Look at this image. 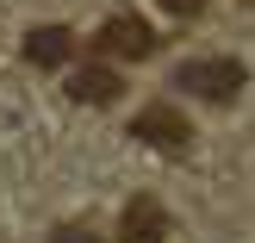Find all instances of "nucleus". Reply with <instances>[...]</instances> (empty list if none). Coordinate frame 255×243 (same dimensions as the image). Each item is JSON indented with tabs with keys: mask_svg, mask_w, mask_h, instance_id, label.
I'll return each mask as SVG.
<instances>
[{
	"mask_svg": "<svg viewBox=\"0 0 255 243\" xmlns=\"http://www.w3.org/2000/svg\"><path fill=\"white\" fill-rule=\"evenodd\" d=\"M100 56H125V62H137V56H149L156 50V31H149L143 19H131V12H119V19H106L100 25Z\"/></svg>",
	"mask_w": 255,
	"mask_h": 243,
	"instance_id": "obj_2",
	"label": "nucleus"
},
{
	"mask_svg": "<svg viewBox=\"0 0 255 243\" xmlns=\"http://www.w3.org/2000/svg\"><path fill=\"white\" fill-rule=\"evenodd\" d=\"M174 81H181L187 94L218 100V106H224V100H237V94H243V81H249V75H243V62H237V56H199V62H181V75H174Z\"/></svg>",
	"mask_w": 255,
	"mask_h": 243,
	"instance_id": "obj_1",
	"label": "nucleus"
},
{
	"mask_svg": "<svg viewBox=\"0 0 255 243\" xmlns=\"http://www.w3.org/2000/svg\"><path fill=\"white\" fill-rule=\"evenodd\" d=\"M56 243H94V231H75V225H69V231H62Z\"/></svg>",
	"mask_w": 255,
	"mask_h": 243,
	"instance_id": "obj_8",
	"label": "nucleus"
},
{
	"mask_svg": "<svg viewBox=\"0 0 255 243\" xmlns=\"http://www.w3.org/2000/svg\"><path fill=\"white\" fill-rule=\"evenodd\" d=\"M119 231H125V243H168V212H162V200H131Z\"/></svg>",
	"mask_w": 255,
	"mask_h": 243,
	"instance_id": "obj_5",
	"label": "nucleus"
},
{
	"mask_svg": "<svg viewBox=\"0 0 255 243\" xmlns=\"http://www.w3.org/2000/svg\"><path fill=\"white\" fill-rule=\"evenodd\" d=\"M69 50H75V37L62 25H31L25 31V62H37V69H62Z\"/></svg>",
	"mask_w": 255,
	"mask_h": 243,
	"instance_id": "obj_6",
	"label": "nucleus"
},
{
	"mask_svg": "<svg viewBox=\"0 0 255 243\" xmlns=\"http://www.w3.org/2000/svg\"><path fill=\"white\" fill-rule=\"evenodd\" d=\"M131 131L143 137V144H156V150H181L193 125H187V119H181L174 106H143V112H137V125H131Z\"/></svg>",
	"mask_w": 255,
	"mask_h": 243,
	"instance_id": "obj_3",
	"label": "nucleus"
},
{
	"mask_svg": "<svg viewBox=\"0 0 255 243\" xmlns=\"http://www.w3.org/2000/svg\"><path fill=\"white\" fill-rule=\"evenodd\" d=\"M69 94L87 100V106H112V100L125 94V81H119V69H106V62H87V69L69 75Z\"/></svg>",
	"mask_w": 255,
	"mask_h": 243,
	"instance_id": "obj_4",
	"label": "nucleus"
},
{
	"mask_svg": "<svg viewBox=\"0 0 255 243\" xmlns=\"http://www.w3.org/2000/svg\"><path fill=\"white\" fill-rule=\"evenodd\" d=\"M199 6H212V0H162V12H174V19H193Z\"/></svg>",
	"mask_w": 255,
	"mask_h": 243,
	"instance_id": "obj_7",
	"label": "nucleus"
}]
</instances>
